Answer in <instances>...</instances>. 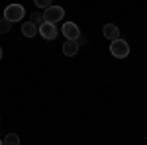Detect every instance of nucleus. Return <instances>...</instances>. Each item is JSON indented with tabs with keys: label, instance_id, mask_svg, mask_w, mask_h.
<instances>
[{
	"label": "nucleus",
	"instance_id": "nucleus-11",
	"mask_svg": "<svg viewBox=\"0 0 147 145\" xmlns=\"http://www.w3.org/2000/svg\"><path fill=\"white\" fill-rule=\"evenodd\" d=\"M37 8H49L51 6V0H34Z\"/></svg>",
	"mask_w": 147,
	"mask_h": 145
},
{
	"label": "nucleus",
	"instance_id": "nucleus-4",
	"mask_svg": "<svg viewBox=\"0 0 147 145\" xmlns=\"http://www.w3.org/2000/svg\"><path fill=\"white\" fill-rule=\"evenodd\" d=\"M37 30H39L41 37H43V39H47V41H51V39H55V37H57V28H55V24L43 22L41 26H37Z\"/></svg>",
	"mask_w": 147,
	"mask_h": 145
},
{
	"label": "nucleus",
	"instance_id": "nucleus-10",
	"mask_svg": "<svg viewBox=\"0 0 147 145\" xmlns=\"http://www.w3.org/2000/svg\"><path fill=\"white\" fill-rule=\"evenodd\" d=\"M10 28H12V22H8L6 18H2V20H0V34H8V32H10Z\"/></svg>",
	"mask_w": 147,
	"mask_h": 145
},
{
	"label": "nucleus",
	"instance_id": "nucleus-12",
	"mask_svg": "<svg viewBox=\"0 0 147 145\" xmlns=\"http://www.w3.org/2000/svg\"><path fill=\"white\" fill-rule=\"evenodd\" d=\"M32 22H34L35 26H41V24H43V16H39V14H34V16H32Z\"/></svg>",
	"mask_w": 147,
	"mask_h": 145
},
{
	"label": "nucleus",
	"instance_id": "nucleus-6",
	"mask_svg": "<svg viewBox=\"0 0 147 145\" xmlns=\"http://www.w3.org/2000/svg\"><path fill=\"white\" fill-rule=\"evenodd\" d=\"M102 34H104L106 39H110V41L120 39V28H118V26H114V24H106V26L102 28Z\"/></svg>",
	"mask_w": 147,
	"mask_h": 145
},
{
	"label": "nucleus",
	"instance_id": "nucleus-13",
	"mask_svg": "<svg viewBox=\"0 0 147 145\" xmlns=\"http://www.w3.org/2000/svg\"><path fill=\"white\" fill-rule=\"evenodd\" d=\"M0 59H2V47H0Z\"/></svg>",
	"mask_w": 147,
	"mask_h": 145
},
{
	"label": "nucleus",
	"instance_id": "nucleus-3",
	"mask_svg": "<svg viewBox=\"0 0 147 145\" xmlns=\"http://www.w3.org/2000/svg\"><path fill=\"white\" fill-rule=\"evenodd\" d=\"M63 16H65V10L61 8V6H49V8H45V12H43V22H49V24H57L63 20Z\"/></svg>",
	"mask_w": 147,
	"mask_h": 145
},
{
	"label": "nucleus",
	"instance_id": "nucleus-1",
	"mask_svg": "<svg viewBox=\"0 0 147 145\" xmlns=\"http://www.w3.org/2000/svg\"><path fill=\"white\" fill-rule=\"evenodd\" d=\"M110 53L116 59H125V57L129 55V45H127L125 39H114L112 43H110Z\"/></svg>",
	"mask_w": 147,
	"mask_h": 145
},
{
	"label": "nucleus",
	"instance_id": "nucleus-5",
	"mask_svg": "<svg viewBox=\"0 0 147 145\" xmlns=\"http://www.w3.org/2000/svg\"><path fill=\"white\" fill-rule=\"evenodd\" d=\"M63 35L67 37V39H73V41H77L80 37V30L79 26L75 22H65L63 24Z\"/></svg>",
	"mask_w": 147,
	"mask_h": 145
},
{
	"label": "nucleus",
	"instance_id": "nucleus-7",
	"mask_svg": "<svg viewBox=\"0 0 147 145\" xmlns=\"http://www.w3.org/2000/svg\"><path fill=\"white\" fill-rule=\"evenodd\" d=\"M79 53V41H73V39H67L63 43V55L67 57H75Z\"/></svg>",
	"mask_w": 147,
	"mask_h": 145
},
{
	"label": "nucleus",
	"instance_id": "nucleus-9",
	"mask_svg": "<svg viewBox=\"0 0 147 145\" xmlns=\"http://www.w3.org/2000/svg\"><path fill=\"white\" fill-rule=\"evenodd\" d=\"M2 143H4V145H20V137H18L16 134H8V135H6V139H4Z\"/></svg>",
	"mask_w": 147,
	"mask_h": 145
},
{
	"label": "nucleus",
	"instance_id": "nucleus-2",
	"mask_svg": "<svg viewBox=\"0 0 147 145\" xmlns=\"http://www.w3.org/2000/svg\"><path fill=\"white\" fill-rule=\"evenodd\" d=\"M24 14H26V10H24L22 4H10V6H6V10H4V18L8 20V22H20L24 18Z\"/></svg>",
	"mask_w": 147,
	"mask_h": 145
},
{
	"label": "nucleus",
	"instance_id": "nucleus-14",
	"mask_svg": "<svg viewBox=\"0 0 147 145\" xmlns=\"http://www.w3.org/2000/svg\"><path fill=\"white\" fill-rule=\"evenodd\" d=\"M0 145H4V143H2V141H0Z\"/></svg>",
	"mask_w": 147,
	"mask_h": 145
},
{
	"label": "nucleus",
	"instance_id": "nucleus-8",
	"mask_svg": "<svg viewBox=\"0 0 147 145\" xmlns=\"http://www.w3.org/2000/svg\"><path fill=\"white\" fill-rule=\"evenodd\" d=\"M37 32H39V30H37V26H35L32 20H30V22H24V24H22V34L26 35V37H34Z\"/></svg>",
	"mask_w": 147,
	"mask_h": 145
}]
</instances>
